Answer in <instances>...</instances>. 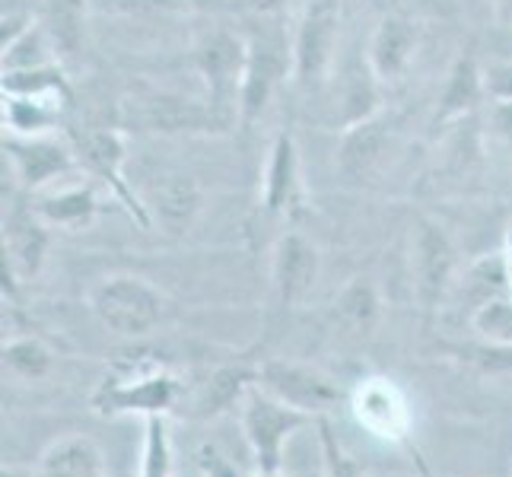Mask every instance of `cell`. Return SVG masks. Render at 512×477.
Masks as SVG:
<instances>
[{"mask_svg":"<svg viewBox=\"0 0 512 477\" xmlns=\"http://www.w3.org/2000/svg\"><path fill=\"white\" fill-rule=\"evenodd\" d=\"M245 58H249V35L233 29H210L194 42L191 61L207 90L210 112L220 118V125L229 131L239 125V93Z\"/></svg>","mask_w":512,"mask_h":477,"instance_id":"1","label":"cell"},{"mask_svg":"<svg viewBox=\"0 0 512 477\" xmlns=\"http://www.w3.org/2000/svg\"><path fill=\"white\" fill-rule=\"evenodd\" d=\"M344 0H306L293 32V83L299 90H319L338 61Z\"/></svg>","mask_w":512,"mask_h":477,"instance_id":"2","label":"cell"},{"mask_svg":"<svg viewBox=\"0 0 512 477\" xmlns=\"http://www.w3.org/2000/svg\"><path fill=\"white\" fill-rule=\"evenodd\" d=\"M315 417L293 408V404L280 401L268 388L258 382L242 398V433L249 443L258 471L277 474L280 458H284V443L303 427H312Z\"/></svg>","mask_w":512,"mask_h":477,"instance_id":"3","label":"cell"},{"mask_svg":"<svg viewBox=\"0 0 512 477\" xmlns=\"http://www.w3.org/2000/svg\"><path fill=\"white\" fill-rule=\"evenodd\" d=\"M90 306L99 322L118 338H144L163 322L166 299L144 277L115 274L93 290Z\"/></svg>","mask_w":512,"mask_h":477,"instance_id":"4","label":"cell"},{"mask_svg":"<svg viewBox=\"0 0 512 477\" xmlns=\"http://www.w3.org/2000/svg\"><path fill=\"white\" fill-rule=\"evenodd\" d=\"M179 379L166 373L163 366H118L105 376L93 395V408L105 417L115 414H166L179 398Z\"/></svg>","mask_w":512,"mask_h":477,"instance_id":"5","label":"cell"},{"mask_svg":"<svg viewBox=\"0 0 512 477\" xmlns=\"http://www.w3.org/2000/svg\"><path fill=\"white\" fill-rule=\"evenodd\" d=\"M293 77V48L280 32H249L242 93H239V128H252L271 105L280 83Z\"/></svg>","mask_w":512,"mask_h":477,"instance_id":"6","label":"cell"},{"mask_svg":"<svg viewBox=\"0 0 512 477\" xmlns=\"http://www.w3.org/2000/svg\"><path fill=\"white\" fill-rule=\"evenodd\" d=\"M77 156H80V169H86L90 175L109 188L112 198L128 210V217L140 226L150 229V210L147 201L137 198V191L131 188V182L125 179V163H128V144L121 131H90L77 140Z\"/></svg>","mask_w":512,"mask_h":477,"instance_id":"7","label":"cell"},{"mask_svg":"<svg viewBox=\"0 0 512 477\" xmlns=\"http://www.w3.org/2000/svg\"><path fill=\"white\" fill-rule=\"evenodd\" d=\"M4 153L23 191L42 194L80 169L77 147L51 137H4Z\"/></svg>","mask_w":512,"mask_h":477,"instance_id":"8","label":"cell"},{"mask_svg":"<svg viewBox=\"0 0 512 477\" xmlns=\"http://www.w3.org/2000/svg\"><path fill=\"white\" fill-rule=\"evenodd\" d=\"M455 274V245L436 220L420 217L411 233V277L420 309L433 312L452 284Z\"/></svg>","mask_w":512,"mask_h":477,"instance_id":"9","label":"cell"},{"mask_svg":"<svg viewBox=\"0 0 512 477\" xmlns=\"http://www.w3.org/2000/svg\"><path fill=\"white\" fill-rule=\"evenodd\" d=\"M258 385L268 388L280 401L293 404V408L312 414L315 420L331 414L344 401V392L338 382L322 376L319 369L303 366V363H287V360H268L258 366Z\"/></svg>","mask_w":512,"mask_h":477,"instance_id":"10","label":"cell"},{"mask_svg":"<svg viewBox=\"0 0 512 477\" xmlns=\"http://www.w3.org/2000/svg\"><path fill=\"white\" fill-rule=\"evenodd\" d=\"M306 204L303 191V163H299V144L293 125H280L271 140L268 163L261 179V210L268 217H299Z\"/></svg>","mask_w":512,"mask_h":477,"instance_id":"11","label":"cell"},{"mask_svg":"<svg viewBox=\"0 0 512 477\" xmlns=\"http://www.w3.org/2000/svg\"><path fill=\"white\" fill-rule=\"evenodd\" d=\"M131 118L140 131L153 134H220L226 131L220 118L210 112V105L191 102L175 93L144 90L131 102Z\"/></svg>","mask_w":512,"mask_h":477,"instance_id":"12","label":"cell"},{"mask_svg":"<svg viewBox=\"0 0 512 477\" xmlns=\"http://www.w3.org/2000/svg\"><path fill=\"white\" fill-rule=\"evenodd\" d=\"M319 271H322V255L312 239L296 233V229L277 239L271 255V280L280 306L293 309L303 303L312 293L315 280H319Z\"/></svg>","mask_w":512,"mask_h":477,"instance_id":"13","label":"cell"},{"mask_svg":"<svg viewBox=\"0 0 512 477\" xmlns=\"http://www.w3.org/2000/svg\"><path fill=\"white\" fill-rule=\"evenodd\" d=\"M48 223L35 214V207H13L4 217V255L0 264L16 277V284H29L42 274L48 255Z\"/></svg>","mask_w":512,"mask_h":477,"instance_id":"14","label":"cell"},{"mask_svg":"<svg viewBox=\"0 0 512 477\" xmlns=\"http://www.w3.org/2000/svg\"><path fill=\"white\" fill-rule=\"evenodd\" d=\"M420 48V23L411 16H382L366 42V61L382 86L398 83Z\"/></svg>","mask_w":512,"mask_h":477,"instance_id":"15","label":"cell"},{"mask_svg":"<svg viewBox=\"0 0 512 477\" xmlns=\"http://www.w3.org/2000/svg\"><path fill=\"white\" fill-rule=\"evenodd\" d=\"M392 134H395V121L385 112H376V115L357 121V125L344 128L341 147H338V169L344 179H350V182L373 179L382 166L388 147H392Z\"/></svg>","mask_w":512,"mask_h":477,"instance_id":"16","label":"cell"},{"mask_svg":"<svg viewBox=\"0 0 512 477\" xmlns=\"http://www.w3.org/2000/svg\"><path fill=\"white\" fill-rule=\"evenodd\" d=\"M32 477H105V455L90 436L70 433L39 455Z\"/></svg>","mask_w":512,"mask_h":477,"instance_id":"17","label":"cell"},{"mask_svg":"<svg viewBox=\"0 0 512 477\" xmlns=\"http://www.w3.org/2000/svg\"><path fill=\"white\" fill-rule=\"evenodd\" d=\"M487 96L484 90V70L478 64V58L471 51H462L446 74L443 93H439V105H436V128L439 125H452V121L465 118L468 112H474V105Z\"/></svg>","mask_w":512,"mask_h":477,"instance_id":"18","label":"cell"},{"mask_svg":"<svg viewBox=\"0 0 512 477\" xmlns=\"http://www.w3.org/2000/svg\"><path fill=\"white\" fill-rule=\"evenodd\" d=\"M32 207L48 226L77 233V229H86L96 220L102 204H99V194L93 185H64V188L42 191L39 201H35Z\"/></svg>","mask_w":512,"mask_h":477,"instance_id":"19","label":"cell"},{"mask_svg":"<svg viewBox=\"0 0 512 477\" xmlns=\"http://www.w3.org/2000/svg\"><path fill=\"white\" fill-rule=\"evenodd\" d=\"M353 408H357L360 423H366L379 436L401 439L404 427H408V411H404L398 388L385 379H369L357 392V398H353Z\"/></svg>","mask_w":512,"mask_h":477,"instance_id":"20","label":"cell"},{"mask_svg":"<svg viewBox=\"0 0 512 477\" xmlns=\"http://www.w3.org/2000/svg\"><path fill=\"white\" fill-rule=\"evenodd\" d=\"M147 210H150V220L160 223L166 233L182 236L191 226L194 214L201 210V191L191 179L172 175V179L153 188V194L147 198Z\"/></svg>","mask_w":512,"mask_h":477,"instance_id":"21","label":"cell"},{"mask_svg":"<svg viewBox=\"0 0 512 477\" xmlns=\"http://www.w3.org/2000/svg\"><path fill=\"white\" fill-rule=\"evenodd\" d=\"M61 105L58 96H4V128L10 137H51L58 131Z\"/></svg>","mask_w":512,"mask_h":477,"instance_id":"22","label":"cell"},{"mask_svg":"<svg viewBox=\"0 0 512 477\" xmlns=\"http://www.w3.org/2000/svg\"><path fill=\"white\" fill-rule=\"evenodd\" d=\"M379 293L376 287L369 284L366 277H353L350 284L338 293V299H334V322L344 325L347 331H369L376 325L379 318Z\"/></svg>","mask_w":512,"mask_h":477,"instance_id":"23","label":"cell"},{"mask_svg":"<svg viewBox=\"0 0 512 477\" xmlns=\"http://www.w3.org/2000/svg\"><path fill=\"white\" fill-rule=\"evenodd\" d=\"M4 96H58V99H67V77L58 64L10 70V74H4Z\"/></svg>","mask_w":512,"mask_h":477,"instance_id":"24","label":"cell"},{"mask_svg":"<svg viewBox=\"0 0 512 477\" xmlns=\"http://www.w3.org/2000/svg\"><path fill=\"white\" fill-rule=\"evenodd\" d=\"M258 382V369L252 366H223L217 369L214 376H210V385H207V395H204V408L210 414H217L223 408H229L233 401H242L245 392Z\"/></svg>","mask_w":512,"mask_h":477,"instance_id":"25","label":"cell"},{"mask_svg":"<svg viewBox=\"0 0 512 477\" xmlns=\"http://www.w3.org/2000/svg\"><path fill=\"white\" fill-rule=\"evenodd\" d=\"M4 369L16 379H45L51 369V350L39 338H13L4 344Z\"/></svg>","mask_w":512,"mask_h":477,"instance_id":"26","label":"cell"},{"mask_svg":"<svg viewBox=\"0 0 512 477\" xmlns=\"http://www.w3.org/2000/svg\"><path fill=\"white\" fill-rule=\"evenodd\" d=\"M474 331L490 344H512V293L484 299L471 315Z\"/></svg>","mask_w":512,"mask_h":477,"instance_id":"27","label":"cell"},{"mask_svg":"<svg viewBox=\"0 0 512 477\" xmlns=\"http://www.w3.org/2000/svg\"><path fill=\"white\" fill-rule=\"evenodd\" d=\"M140 477H172V443H169V427L163 414L147 417Z\"/></svg>","mask_w":512,"mask_h":477,"instance_id":"28","label":"cell"},{"mask_svg":"<svg viewBox=\"0 0 512 477\" xmlns=\"http://www.w3.org/2000/svg\"><path fill=\"white\" fill-rule=\"evenodd\" d=\"M45 64H55L51 61V51L45 42V32L39 26H29L23 35H16L13 42L4 45V74L10 70H29V67H45Z\"/></svg>","mask_w":512,"mask_h":477,"instance_id":"29","label":"cell"},{"mask_svg":"<svg viewBox=\"0 0 512 477\" xmlns=\"http://www.w3.org/2000/svg\"><path fill=\"white\" fill-rule=\"evenodd\" d=\"M315 427H319V439H322L325 477H366L363 465L341 446V439H338V433L331 430L328 417H319V420H315Z\"/></svg>","mask_w":512,"mask_h":477,"instance_id":"30","label":"cell"},{"mask_svg":"<svg viewBox=\"0 0 512 477\" xmlns=\"http://www.w3.org/2000/svg\"><path fill=\"white\" fill-rule=\"evenodd\" d=\"M455 353L481 373H512V344L484 341L478 347H458Z\"/></svg>","mask_w":512,"mask_h":477,"instance_id":"31","label":"cell"},{"mask_svg":"<svg viewBox=\"0 0 512 477\" xmlns=\"http://www.w3.org/2000/svg\"><path fill=\"white\" fill-rule=\"evenodd\" d=\"M484 90L497 105H512V58L484 70Z\"/></svg>","mask_w":512,"mask_h":477,"instance_id":"32","label":"cell"},{"mask_svg":"<svg viewBox=\"0 0 512 477\" xmlns=\"http://www.w3.org/2000/svg\"><path fill=\"white\" fill-rule=\"evenodd\" d=\"M198 462L204 468V477H239L236 468H233V462H229V458L217 446H204L198 452Z\"/></svg>","mask_w":512,"mask_h":477,"instance_id":"33","label":"cell"},{"mask_svg":"<svg viewBox=\"0 0 512 477\" xmlns=\"http://www.w3.org/2000/svg\"><path fill=\"white\" fill-rule=\"evenodd\" d=\"M287 7V0H252V10L261 13V16H274Z\"/></svg>","mask_w":512,"mask_h":477,"instance_id":"34","label":"cell"},{"mask_svg":"<svg viewBox=\"0 0 512 477\" xmlns=\"http://www.w3.org/2000/svg\"><path fill=\"white\" fill-rule=\"evenodd\" d=\"M255 477H280V471H277V474H268V471H258Z\"/></svg>","mask_w":512,"mask_h":477,"instance_id":"35","label":"cell"}]
</instances>
